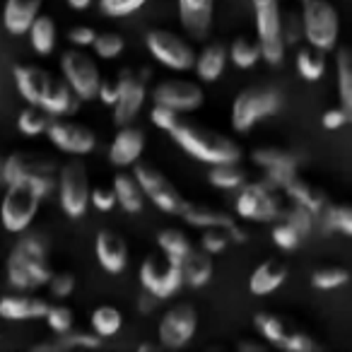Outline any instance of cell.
Wrapping results in <instances>:
<instances>
[{"instance_id":"57","label":"cell","mask_w":352,"mask_h":352,"mask_svg":"<svg viewBox=\"0 0 352 352\" xmlns=\"http://www.w3.org/2000/svg\"><path fill=\"white\" fill-rule=\"evenodd\" d=\"M321 121H323V128H326V131H338V128H342L347 121H350V113H347L342 107L328 109V111L323 113Z\"/></svg>"},{"instance_id":"21","label":"cell","mask_w":352,"mask_h":352,"mask_svg":"<svg viewBox=\"0 0 352 352\" xmlns=\"http://www.w3.org/2000/svg\"><path fill=\"white\" fill-rule=\"evenodd\" d=\"M212 8H215V0H179V17L184 30L196 39H203L210 30Z\"/></svg>"},{"instance_id":"39","label":"cell","mask_w":352,"mask_h":352,"mask_svg":"<svg viewBox=\"0 0 352 352\" xmlns=\"http://www.w3.org/2000/svg\"><path fill=\"white\" fill-rule=\"evenodd\" d=\"M297 68L299 75L309 82H316L321 80V75L326 73V56L321 49H314V46H304L297 54Z\"/></svg>"},{"instance_id":"1","label":"cell","mask_w":352,"mask_h":352,"mask_svg":"<svg viewBox=\"0 0 352 352\" xmlns=\"http://www.w3.org/2000/svg\"><path fill=\"white\" fill-rule=\"evenodd\" d=\"M171 140L184 152L206 164H236L241 160V147L230 135H222L210 128L196 126L191 121H176L171 128Z\"/></svg>"},{"instance_id":"23","label":"cell","mask_w":352,"mask_h":352,"mask_svg":"<svg viewBox=\"0 0 352 352\" xmlns=\"http://www.w3.org/2000/svg\"><path fill=\"white\" fill-rule=\"evenodd\" d=\"M44 0H6L3 8V25L10 34L20 36L30 30L34 17L39 15Z\"/></svg>"},{"instance_id":"47","label":"cell","mask_w":352,"mask_h":352,"mask_svg":"<svg viewBox=\"0 0 352 352\" xmlns=\"http://www.w3.org/2000/svg\"><path fill=\"white\" fill-rule=\"evenodd\" d=\"M273 241L280 246V249L285 251H292L299 246V241H302V234H299L297 230H294L289 222H280V225L273 227Z\"/></svg>"},{"instance_id":"3","label":"cell","mask_w":352,"mask_h":352,"mask_svg":"<svg viewBox=\"0 0 352 352\" xmlns=\"http://www.w3.org/2000/svg\"><path fill=\"white\" fill-rule=\"evenodd\" d=\"M256 32H258L261 58L273 68H280L285 60V39H283V12L278 0H254Z\"/></svg>"},{"instance_id":"31","label":"cell","mask_w":352,"mask_h":352,"mask_svg":"<svg viewBox=\"0 0 352 352\" xmlns=\"http://www.w3.org/2000/svg\"><path fill=\"white\" fill-rule=\"evenodd\" d=\"M113 193H116V203L126 212H140L145 196H142V188L138 186L135 176L133 174H116L113 176Z\"/></svg>"},{"instance_id":"30","label":"cell","mask_w":352,"mask_h":352,"mask_svg":"<svg viewBox=\"0 0 352 352\" xmlns=\"http://www.w3.org/2000/svg\"><path fill=\"white\" fill-rule=\"evenodd\" d=\"M179 217H184L186 225L201 227V230H210V227L227 230V227L234 222V217L227 215L225 210H215V208H208V206H196V203H186V208H184V212Z\"/></svg>"},{"instance_id":"52","label":"cell","mask_w":352,"mask_h":352,"mask_svg":"<svg viewBox=\"0 0 352 352\" xmlns=\"http://www.w3.org/2000/svg\"><path fill=\"white\" fill-rule=\"evenodd\" d=\"M285 222H289V225H292L299 234L307 236L309 232H311V225H314V212H309L307 208L294 206V203H292V210L287 212V220H285Z\"/></svg>"},{"instance_id":"16","label":"cell","mask_w":352,"mask_h":352,"mask_svg":"<svg viewBox=\"0 0 352 352\" xmlns=\"http://www.w3.org/2000/svg\"><path fill=\"white\" fill-rule=\"evenodd\" d=\"M198 328V314L191 304H176L160 321V342L169 350H179L193 338Z\"/></svg>"},{"instance_id":"63","label":"cell","mask_w":352,"mask_h":352,"mask_svg":"<svg viewBox=\"0 0 352 352\" xmlns=\"http://www.w3.org/2000/svg\"><path fill=\"white\" fill-rule=\"evenodd\" d=\"M150 350H157L155 342H140V345H138V352H150Z\"/></svg>"},{"instance_id":"62","label":"cell","mask_w":352,"mask_h":352,"mask_svg":"<svg viewBox=\"0 0 352 352\" xmlns=\"http://www.w3.org/2000/svg\"><path fill=\"white\" fill-rule=\"evenodd\" d=\"M92 3L94 0H68V6L73 8V10H87Z\"/></svg>"},{"instance_id":"6","label":"cell","mask_w":352,"mask_h":352,"mask_svg":"<svg viewBox=\"0 0 352 352\" xmlns=\"http://www.w3.org/2000/svg\"><path fill=\"white\" fill-rule=\"evenodd\" d=\"M133 176H135L138 186L142 188V196L150 198L152 206H157L162 212H166V215H182L188 201L179 193V188H176L157 166L145 164V162L138 164L135 162V164H133Z\"/></svg>"},{"instance_id":"60","label":"cell","mask_w":352,"mask_h":352,"mask_svg":"<svg viewBox=\"0 0 352 352\" xmlns=\"http://www.w3.org/2000/svg\"><path fill=\"white\" fill-rule=\"evenodd\" d=\"M225 232H227V239H230V241H234V244H244V241L249 239V232H246L241 225H236V220L232 222V225L227 227Z\"/></svg>"},{"instance_id":"55","label":"cell","mask_w":352,"mask_h":352,"mask_svg":"<svg viewBox=\"0 0 352 352\" xmlns=\"http://www.w3.org/2000/svg\"><path fill=\"white\" fill-rule=\"evenodd\" d=\"M150 121L152 126L162 128V131H171L174 128V123L179 121V113L171 111L169 107H162V104H155L150 111Z\"/></svg>"},{"instance_id":"40","label":"cell","mask_w":352,"mask_h":352,"mask_svg":"<svg viewBox=\"0 0 352 352\" xmlns=\"http://www.w3.org/2000/svg\"><path fill=\"white\" fill-rule=\"evenodd\" d=\"M338 92H340V107L352 116V65L350 51H338Z\"/></svg>"},{"instance_id":"28","label":"cell","mask_w":352,"mask_h":352,"mask_svg":"<svg viewBox=\"0 0 352 352\" xmlns=\"http://www.w3.org/2000/svg\"><path fill=\"white\" fill-rule=\"evenodd\" d=\"M102 345H104V338H99L97 333H85V331L70 328V331H65V333H58V336L49 342H36L32 350L60 352V350H78V347H89V350H94V347H102Z\"/></svg>"},{"instance_id":"61","label":"cell","mask_w":352,"mask_h":352,"mask_svg":"<svg viewBox=\"0 0 352 352\" xmlns=\"http://www.w3.org/2000/svg\"><path fill=\"white\" fill-rule=\"evenodd\" d=\"M236 350H241V352H265V350H268V345H265V342H256V340H241L239 345H236Z\"/></svg>"},{"instance_id":"5","label":"cell","mask_w":352,"mask_h":352,"mask_svg":"<svg viewBox=\"0 0 352 352\" xmlns=\"http://www.w3.org/2000/svg\"><path fill=\"white\" fill-rule=\"evenodd\" d=\"M280 104H283V97L273 87L244 89V92L236 94L234 104H232V128L236 133H249L256 123L278 113Z\"/></svg>"},{"instance_id":"59","label":"cell","mask_w":352,"mask_h":352,"mask_svg":"<svg viewBox=\"0 0 352 352\" xmlns=\"http://www.w3.org/2000/svg\"><path fill=\"white\" fill-rule=\"evenodd\" d=\"M157 302H160V299L145 289V292L138 297V311H140V314H152V311H155V307H157Z\"/></svg>"},{"instance_id":"4","label":"cell","mask_w":352,"mask_h":352,"mask_svg":"<svg viewBox=\"0 0 352 352\" xmlns=\"http://www.w3.org/2000/svg\"><path fill=\"white\" fill-rule=\"evenodd\" d=\"M44 198L36 193V188L30 182H17L8 184L6 196L0 203V222L8 232L12 234H22L25 230H30V225L34 222L39 206Z\"/></svg>"},{"instance_id":"29","label":"cell","mask_w":352,"mask_h":352,"mask_svg":"<svg viewBox=\"0 0 352 352\" xmlns=\"http://www.w3.org/2000/svg\"><path fill=\"white\" fill-rule=\"evenodd\" d=\"M179 268H182L184 283L191 285V287H203V285L212 278V258H210V254H208V251L191 249L182 258Z\"/></svg>"},{"instance_id":"64","label":"cell","mask_w":352,"mask_h":352,"mask_svg":"<svg viewBox=\"0 0 352 352\" xmlns=\"http://www.w3.org/2000/svg\"><path fill=\"white\" fill-rule=\"evenodd\" d=\"M0 186H6V184H3V160H0Z\"/></svg>"},{"instance_id":"48","label":"cell","mask_w":352,"mask_h":352,"mask_svg":"<svg viewBox=\"0 0 352 352\" xmlns=\"http://www.w3.org/2000/svg\"><path fill=\"white\" fill-rule=\"evenodd\" d=\"M15 249L25 251V254H32V256H49V244H46V239L39 232H30V234H27V230H25V236H20Z\"/></svg>"},{"instance_id":"34","label":"cell","mask_w":352,"mask_h":352,"mask_svg":"<svg viewBox=\"0 0 352 352\" xmlns=\"http://www.w3.org/2000/svg\"><path fill=\"white\" fill-rule=\"evenodd\" d=\"M251 160L254 164H258L261 169H294L297 171V157L287 150H280V147H258V150L251 152Z\"/></svg>"},{"instance_id":"49","label":"cell","mask_w":352,"mask_h":352,"mask_svg":"<svg viewBox=\"0 0 352 352\" xmlns=\"http://www.w3.org/2000/svg\"><path fill=\"white\" fill-rule=\"evenodd\" d=\"M46 285H49L51 294H54L56 299H65V297H70L75 289V275L73 273H54Z\"/></svg>"},{"instance_id":"35","label":"cell","mask_w":352,"mask_h":352,"mask_svg":"<svg viewBox=\"0 0 352 352\" xmlns=\"http://www.w3.org/2000/svg\"><path fill=\"white\" fill-rule=\"evenodd\" d=\"M227 58L241 70L254 68V65L261 60L258 41L249 39V36H236V39L230 44V49H227Z\"/></svg>"},{"instance_id":"13","label":"cell","mask_w":352,"mask_h":352,"mask_svg":"<svg viewBox=\"0 0 352 352\" xmlns=\"http://www.w3.org/2000/svg\"><path fill=\"white\" fill-rule=\"evenodd\" d=\"M278 191L268 188L263 182L244 184L236 198V215L249 222H273L280 217V201L275 196Z\"/></svg>"},{"instance_id":"7","label":"cell","mask_w":352,"mask_h":352,"mask_svg":"<svg viewBox=\"0 0 352 352\" xmlns=\"http://www.w3.org/2000/svg\"><path fill=\"white\" fill-rule=\"evenodd\" d=\"M60 73H63V80L68 82V87L73 89L80 102L97 99V87L102 75H99L94 58L85 54V49L63 51V56H60Z\"/></svg>"},{"instance_id":"24","label":"cell","mask_w":352,"mask_h":352,"mask_svg":"<svg viewBox=\"0 0 352 352\" xmlns=\"http://www.w3.org/2000/svg\"><path fill=\"white\" fill-rule=\"evenodd\" d=\"M285 278H287V265L280 258H268L251 273L249 289L256 297H265V294L275 292L285 283Z\"/></svg>"},{"instance_id":"33","label":"cell","mask_w":352,"mask_h":352,"mask_svg":"<svg viewBox=\"0 0 352 352\" xmlns=\"http://www.w3.org/2000/svg\"><path fill=\"white\" fill-rule=\"evenodd\" d=\"M27 32H30L32 46H34L36 54L39 56L54 54V49H56V22H54V17L41 15L39 12Z\"/></svg>"},{"instance_id":"53","label":"cell","mask_w":352,"mask_h":352,"mask_svg":"<svg viewBox=\"0 0 352 352\" xmlns=\"http://www.w3.org/2000/svg\"><path fill=\"white\" fill-rule=\"evenodd\" d=\"M201 244H203V251H208V254L212 256V254H220V251H225L227 244H230V239H227L225 230L210 227V230H206V234H203Z\"/></svg>"},{"instance_id":"56","label":"cell","mask_w":352,"mask_h":352,"mask_svg":"<svg viewBox=\"0 0 352 352\" xmlns=\"http://www.w3.org/2000/svg\"><path fill=\"white\" fill-rule=\"evenodd\" d=\"M94 36H97V32H94L92 27L80 25V27H73V30H70L68 39H70V44H73L75 49H87V46H92Z\"/></svg>"},{"instance_id":"11","label":"cell","mask_w":352,"mask_h":352,"mask_svg":"<svg viewBox=\"0 0 352 352\" xmlns=\"http://www.w3.org/2000/svg\"><path fill=\"white\" fill-rule=\"evenodd\" d=\"M46 135H49L51 145L56 150L65 152V155H87L97 145V135L92 128L82 126V123L68 121L65 116H49L46 123Z\"/></svg>"},{"instance_id":"27","label":"cell","mask_w":352,"mask_h":352,"mask_svg":"<svg viewBox=\"0 0 352 352\" xmlns=\"http://www.w3.org/2000/svg\"><path fill=\"white\" fill-rule=\"evenodd\" d=\"M283 191H285V196H287L289 201L294 203V206L307 208V210L314 212V215H318V212L326 208V193H323L321 188L314 186V184L299 179L297 174H294L292 179L285 184Z\"/></svg>"},{"instance_id":"22","label":"cell","mask_w":352,"mask_h":352,"mask_svg":"<svg viewBox=\"0 0 352 352\" xmlns=\"http://www.w3.org/2000/svg\"><path fill=\"white\" fill-rule=\"evenodd\" d=\"M49 311V302L25 294H8L0 299V318L8 321H27V318H44Z\"/></svg>"},{"instance_id":"38","label":"cell","mask_w":352,"mask_h":352,"mask_svg":"<svg viewBox=\"0 0 352 352\" xmlns=\"http://www.w3.org/2000/svg\"><path fill=\"white\" fill-rule=\"evenodd\" d=\"M208 182L215 188H225V191H232V188H241L246 184V171L236 164H212L210 174H208Z\"/></svg>"},{"instance_id":"10","label":"cell","mask_w":352,"mask_h":352,"mask_svg":"<svg viewBox=\"0 0 352 352\" xmlns=\"http://www.w3.org/2000/svg\"><path fill=\"white\" fill-rule=\"evenodd\" d=\"M140 283L147 292H152L157 299H169L174 292H179V287L184 285L182 268L179 263L169 258V256L152 254L142 261L140 265Z\"/></svg>"},{"instance_id":"26","label":"cell","mask_w":352,"mask_h":352,"mask_svg":"<svg viewBox=\"0 0 352 352\" xmlns=\"http://www.w3.org/2000/svg\"><path fill=\"white\" fill-rule=\"evenodd\" d=\"M230 63L227 58V46L220 44V41H212L206 49L201 51V56L193 63V70L198 73V80L201 82H215L222 73H225V65Z\"/></svg>"},{"instance_id":"25","label":"cell","mask_w":352,"mask_h":352,"mask_svg":"<svg viewBox=\"0 0 352 352\" xmlns=\"http://www.w3.org/2000/svg\"><path fill=\"white\" fill-rule=\"evenodd\" d=\"M12 75H15L17 92L22 94V99H25L27 104H34V107H39L44 85H46V80L51 78L49 70L39 68V65H15Z\"/></svg>"},{"instance_id":"14","label":"cell","mask_w":352,"mask_h":352,"mask_svg":"<svg viewBox=\"0 0 352 352\" xmlns=\"http://www.w3.org/2000/svg\"><path fill=\"white\" fill-rule=\"evenodd\" d=\"M116 80H118V99L113 102L111 109H113V123L121 128V126H131L138 118L142 104H145L147 89H145V80L128 68H123Z\"/></svg>"},{"instance_id":"8","label":"cell","mask_w":352,"mask_h":352,"mask_svg":"<svg viewBox=\"0 0 352 352\" xmlns=\"http://www.w3.org/2000/svg\"><path fill=\"white\" fill-rule=\"evenodd\" d=\"M58 198H60V208L68 217L78 220V217H85L89 208V176L87 169L80 160H73L68 164L60 166L58 171Z\"/></svg>"},{"instance_id":"19","label":"cell","mask_w":352,"mask_h":352,"mask_svg":"<svg viewBox=\"0 0 352 352\" xmlns=\"http://www.w3.org/2000/svg\"><path fill=\"white\" fill-rule=\"evenodd\" d=\"M142 150H145V133L131 123V126H121L116 135H113L111 147H109V160L118 169L121 166H133L140 160Z\"/></svg>"},{"instance_id":"43","label":"cell","mask_w":352,"mask_h":352,"mask_svg":"<svg viewBox=\"0 0 352 352\" xmlns=\"http://www.w3.org/2000/svg\"><path fill=\"white\" fill-rule=\"evenodd\" d=\"M123 46H126V41H123L121 34H111V32H107V34H97L92 41V49L94 54L99 56V58H116V56H121Z\"/></svg>"},{"instance_id":"17","label":"cell","mask_w":352,"mask_h":352,"mask_svg":"<svg viewBox=\"0 0 352 352\" xmlns=\"http://www.w3.org/2000/svg\"><path fill=\"white\" fill-rule=\"evenodd\" d=\"M41 174H56V164L49 157L32 155V152H12L8 160H3V184H17L34 179Z\"/></svg>"},{"instance_id":"45","label":"cell","mask_w":352,"mask_h":352,"mask_svg":"<svg viewBox=\"0 0 352 352\" xmlns=\"http://www.w3.org/2000/svg\"><path fill=\"white\" fill-rule=\"evenodd\" d=\"M147 0H99V10L107 17H128L138 12Z\"/></svg>"},{"instance_id":"41","label":"cell","mask_w":352,"mask_h":352,"mask_svg":"<svg viewBox=\"0 0 352 352\" xmlns=\"http://www.w3.org/2000/svg\"><path fill=\"white\" fill-rule=\"evenodd\" d=\"M46 123H49V116H46L39 107H34V104L22 109L20 116H17V128H20V133H25V135H30V138L41 135V133L46 131Z\"/></svg>"},{"instance_id":"32","label":"cell","mask_w":352,"mask_h":352,"mask_svg":"<svg viewBox=\"0 0 352 352\" xmlns=\"http://www.w3.org/2000/svg\"><path fill=\"white\" fill-rule=\"evenodd\" d=\"M254 326L256 331L263 336L265 342H270V345L275 347H283V342L289 338V333L294 331L292 326H289L285 318L275 316V314H268V311H258L254 316Z\"/></svg>"},{"instance_id":"37","label":"cell","mask_w":352,"mask_h":352,"mask_svg":"<svg viewBox=\"0 0 352 352\" xmlns=\"http://www.w3.org/2000/svg\"><path fill=\"white\" fill-rule=\"evenodd\" d=\"M157 244H160L162 254L169 256L174 263H182L184 256L193 249V244L188 241V236L184 234L182 230H174V227H169V230H162L160 234H157Z\"/></svg>"},{"instance_id":"20","label":"cell","mask_w":352,"mask_h":352,"mask_svg":"<svg viewBox=\"0 0 352 352\" xmlns=\"http://www.w3.org/2000/svg\"><path fill=\"white\" fill-rule=\"evenodd\" d=\"M94 254H97V261L107 273L116 275L123 273L128 265V244L118 232L111 230H102L97 234V241H94Z\"/></svg>"},{"instance_id":"36","label":"cell","mask_w":352,"mask_h":352,"mask_svg":"<svg viewBox=\"0 0 352 352\" xmlns=\"http://www.w3.org/2000/svg\"><path fill=\"white\" fill-rule=\"evenodd\" d=\"M89 323H92V333H97L99 338H111L121 331L123 316L116 307H111V304H102V307H97L92 311Z\"/></svg>"},{"instance_id":"51","label":"cell","mask_w":352,"mask_h":352,"mask_svg":"<svg viewBox=\"0 0 352 352\" xmlns=\"http://www.w3.org/2000/svg\"><path fill=\"white\" fill-rule=\"evenodd\" d=\"M280 350H287V352H311V350H321V345H318L314 338H309L307 333L292 331L287 340L283 342V347H280Z\"/></svg>"},{"instance_id":"44","label":"cell","mask_w":352,"mask_h":352,"mask_svg":"<svg viewBox=\"0 0 352 352\" xmlns=\"http://www.w3.org/2000/svg\"><path fill=\"white\" fill-rule=\"evenodd\" d=\"M326 227L342 236H352V210L347 206H331L326 212Z\"/></svg>"},{"instance_id":"9","label":"cell","mask_w":352,"mask_h":352,"mask_svg":"<svg viewBox=\"0 0 352 352\" xmlns=\"http://www.w3.org/2000/svg\"><path fill=\"white\" fill-rule=\"evenodd\" d=\"M145 44L157 63H162L169 70H176V73H186V70H191L193 63H196L193 49L182 36H176L174 32L152 30V32H147Z\"/></svg>"},{"instance_id":"58","label":"cell","mask_w":352,"mask_h":352,"mask_svg":"<svg viewBox=\"0 0 352 352\" xmlns=\"http://www.w3.org/2000/svg\"><path fill=\"white\" fill-rule=\"evenodd\" d=\"M97 97L102 99V104L113 107V102L118 99V80H99Z\"/></svg>"},{"instance_id":"42","label":"cell","mask_w":352,"mask_h":352,"mask_svg":"<svg viewBox=\"0 0 352 352\" xmlns=\"http://www.w3.org/2000/svg\"><path fill=\"white\" fill-rule=\"evenodd\" d=\"M350 280V273L347 268H340V265H328V268H318L316 273L311 275V285L316 289H336L340 285H345Z\"/></svg>"},{"instance_id":"12","label":"cell","mask_w":352,"mask_h":352,"mask_svg":"<svg viewBox=\"0 0 352 352\" xmlns=\"http://www.w3.org/2000/svg\"><path fill=\"white\" fill-rule=\"evenodd\" d=\"M54 268L49 256H32L20 249H12L8 256V280L15 289H39L49 283Z\"/></svg>"},{"instance_id":"50","label":"cell","mask_w":352,"mask_h":352,"mask_svg":"<svg viewBox=\"0 0 352 352\" xmlns=\"http://www.w3.org/2000/svg\"><path fill=\"white\" fill-rule=\"evenodd\" d=\"M283 39H285V46L299 44V41L304 39L302 17H299L297 12H287V15H283Z\"/></svg>"},{"instance_id":"46","label":"cell","mask_w":352,"mask_h":352,"mask_svg":"<svg viewBox=\"0 0 352 352\" xmlns=\"http://www.w3.org/2000/svg\"><path fill=\"white\" fill-rule=\"evenodd\" d=\"M44 318H46V323H49V328L56 333V336L73 328V309L63 307V304H56V307H51V304H49V311H46Z\"/></svg>"},{"instance_id":"2","label":"cell","mask_w":352,"mask_h":352,"mask_svg":"<svg viewBox=\"0 0 352 352\" xmlns=\"http://www.w3.org/2000/svg\"><path fill=\"white\" fill-rule=\"evenodd\" d=\"M302 30L304 39L314 49L333 51L340 34V17L328 0H302Z\"/></svg>"},{"instance_id":"15","label":"cell","mask_w":352,"mask_h":352,"mask_svg":"<svg viewBox=\"0 0 352 352\" xmlns=\"http://www.w3.org/2000/svg\"><path fill=\"white\" fill-rule=\"evenodd\" d=\"M203 87L191 80H162L155 89H152V102L162 104V107H169L176 113H188L196 111L203 107Z\"/></svg>"},{"instance_id":"18","label":"cell","mask_w":352,"mask_h":352,"mask_svg":"<svg viewBox=\"0 0 352 352\" xmlns=\"http://www.w3.org/2000/svg\"><path fill=\"white\" fill-rule=\"evenodd\" d=\"M80 99L75 97V92L68 87L63 78H54L51 75L44 85V92L39 99V109L46 116H73L80 109Z\"/></svg>"},{"instance_id":"54","label":"cell","mask_w":352,"mask_h":352,"mask_svg":"<svg viewBox=\"0 0 352 352\" xmlns=\"http://www.w3.org/2000/svg\"><path fill=\"white\" fill-rule=\"evenodd\" d=\"M89 206H94L99 212H109L116 206V193H113V188H107V186L89 188Z\"/></svg>"}]
</instances>
